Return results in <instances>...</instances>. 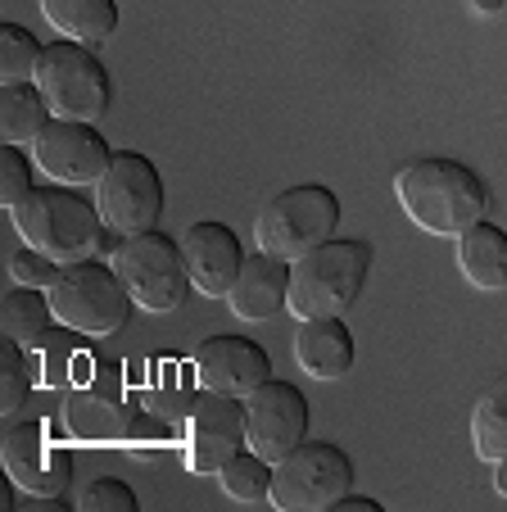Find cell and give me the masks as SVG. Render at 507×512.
Returning <instances> with one entry per match:
<instances>
[{"instance_id":"ac0fdd59","label":"cell","mask_w":507,"mask_h":512,"mask_svg":"<svg viewBox=\"0 0 507 512\" xmlns=\"http://www.w3.org/2000/svg\"><path fill=\"white\" fill-rule=\"evenodd\" d=\"M354 331L345 327V318H308L295 331V363L313 381H340L354 372Z\"/></svg>"},{"instance_id":"83f0119b","label":"cell","mask_w":507,"mask_h":512,"mask_svg":"<svg viewBox=\"0 0 507 512\" xmlns=\"http://www.w3.org/2000/svg\"><path fill=\"white\" fill-rule=\"evenodd\" d=\"M77 508L82 512H136L141 499H136V490L127 481H118V476H96L87 490L77 494Z\"/></svg>"},{"instance_id":"5b68a950","label":"cell","mask_w":507,"mask_h":512,"mask_svg":"<svg viewBox=\"0 0 507 512\" xmlns=\"http://www.w3.org/2000/svg\"><path fill=\"white\" fill-rule=\"evenodd\" d=\"M335 227H340V200H335V191L322 182H304V186L277 191L259 209V218H254V245L295 263L308 250H317V245L335 241Z\"/></svg>"},{"instance_id":"6da1fadb","label":"cell","mask_w":507,"mask_h":512,"mask_svg":"<svg viewBox=\"0 0 507 512\" xmlns=\"http://www.w3.org/2000/svg\"><path fill=\"white\" fill-rule=\"evenodd\" d=\"M403 213L431 236H462L489 213V186L462 159H412L394 173Z\"/></svg>"},{"instance_id":"9c48e42d","label":"cell","mask_w":507,"mask_h":512,"mask_svg":"<svg viewBox=\"0 0 507 512\" xmlns=\"http://www.w3.org/2000/svg\"><path fill=\"white\" fill-rule=\"evenodd\" d=\"M114 268L123 272L136 309H145V313H173L195 290L191 272H186L182 241L163 236L159 227H154V232L123 236V245H118V254H114Z\"/></svg>"},{"instance_id":"7a4b0ae2","label":"cell","mask_w":507,"mask_h":512,"mask_svg":"<svg viewBox=\"0 0 507 512\" xmlns=\"http://www.w3.org/2000/svg\"><path fill=\"white\" fill-rule=\"evenodd\" d=\"M14 232L23 245L50 254L55 263L96 259V241L105 232L100 204L87 200L77 186H32L19 204H14Z\"/></svg>"},{"instance_id":"603a6c76","label":"cell","mask_w":507,"mask_h":512,"mask_svg":"<svg viewBox=\"0 0 507 512\" xmlns=\"http://www.w3.org/2000/svg\"><path fill=\"white\" fill-rule=\"evenodd\" d=\"M471 449L485 463L507 458V372L485 386V395L471 408Z\"/></svg>"},{"instance_id":"5bb4252c","label":"cell","mask_w":507,"mask_h":512,"mask_svg":"<svg viewBox=\"0 0 507 512\" xmlns=\"http://www.w3.org/2000/svg\"><path fill=\"white\" fill-rule=\"evenodd\" d=\"M32 159L50 182L64 186H96L105 177L109 159V141L100 136L96 123H77V118H50L46 132L32 141Z\"/></svg>"},{"instance_id":"4fadbf2b","label":"cell","mask_w":507,"mask_h":512,"mask_svg":"<svg viewBox=\"0 0 507 512\" xmlns=\"http://www.w3.org/2000/svg\"><path fill=\"white\" fill-rule=\"evenodd\" d=\"M245 440L268 463L286 458L295 445L308 440V399L295 381L268 377L259 390L245 395Z\"/></svg>"},{"instance_id":"44dd1931","label":"cell","mask_w":507,"mask_h":512,"mask_svg":"<svg viewBox=\"0 0 507 512\" xmlns=\"http://www.w3.org/2000/svg\"><path fill=\"white\" fill-rule=\"evenodd\" d=\"M55 118L50 100L41 96L37 82H5L0 87V145H28L46 132V123Z\"/></svg>"},{"instance_id":"e0dca14e","label":"cell","mask_w":507,"mask_h":512,"mask_svg":"<svg viewBox=\"0 0 507 512\" xmlns=\"http://www.w3.org/2000/svg\"><path fill=\"white\" fill-rule=\"evenodd\" d=\"M227 309L240 322H272L290 309V263L277 254L259 250L245 254V268H240L236 286L227 290Z\"/></svg>"},{"instance_id":"cb8c5ba5","label":"cell","mask_w":507,"mask_h":512,"mask_svg":"<svg viewBox=\"0 0 507 512\" xmlns=\"http://www.w3.org/2000/svg\"><path fill=\"white\" fill-rule=\"evenodd\" d=\"M218 485H222V494H227L231 503H268V494H272V463L245 445L236 458H231V463H222Z\"/></svg>"},{"instance_id":"8992f818","label":"cell","mask_w":507,"mask_h":512,"mask_svg":"<svg viewBox=\"0 0 507 512\" xmlns=\"http://www.w3.org/2000/svg\"><path fill=\"white\" fill-rule=\"evenodd\" d=\"M349 490H354V458L331 440H304L272 463L268 503L277 512H331Z\"/></svg>"},{"instance_id":"ffe728a7","label":"cell","mask_w":507,"mask_h":512,"mask_svg":"<svg viewBox=\"0 0 507 512\" xmlns=\"http://www.w3.org/2000/svg\"><path fill=\"white\" fill-rule=\"evenodd\" d=\"M458 241V272L476 290H507V232L498 223L480 218L476 227H467Z\"/></svg>"},{"instance_id":"52a82bcc","label":"cell","mask_w":507,"mask_h":512,"mask_svg":"<svg viewBox=\"0 0 507 512\" xmlns=\"http://www.w3.org/2000/svg\"><path fill=\"white\" fill-rule=\"evenodd\" d=\"M41 96L50 100L55 118H77V123H96L114 105V78L100 64V55L82 41H50L41 50V64L32 73Z\"/></svg>"},{"instance_id":"f1b7e54d","label":"cell","mask_w":507,"mask_h":512,"mask_svg":"<svg viewBox=\"0 0 507 512\" xmlns=\"http://www.w3.org/2000/svg\"><path fill=\"white\" fill-rule=\"evenodd\" d=\"M59 272H64V263H55L50 254L32 250V245H23V250L10 254V281L14 286H37V290H50L59 281Z\"/></svg>"},{"instance_id":"30bf717a","label":"cell","mask_w":507,"mask_h":512,"mask_svg":"<svg viewBox=\"0 0 507 512\" xmlns=\"http://www.w3.org/2000/svg\"><path fill=\"white\" fill-rule=\"evenodd\" d=\"M163 173L154 168L150 155L141 150H114L105 177L96 182V204L105 227H114L118 236H136V232H154L163 218Z\"/></svg>"},{"instance_id":"3957f363","label":"cell","mask_w":507,"mask_h":512,"mask_svg":"<svg viewBox=\"0 0 507 512\" xmlns=\"http://www.w3.org/2000/svg\"><path fill=\"white\" fill-rule=\"evenodd\" d=\"M372 277V245L367 241H326L290 263V313L308 318H345Z\"/></svg>"},{"instance_id":"f546056e","label":"cell","mask_w":507,"mask_h":512,"mask_svg":"<svg viewBox=\"0 0 507 512\" xmlns=\"http://www.w3.org/2000/svg\"><path fill=\"white\" fill-rule=\"evenodd\" d=\"M331 512H381V503H376V499H367V494H354V490H349L345 499L335 503Z\"/></svg>"},{"instance_id":"1f68e13d","label":"cell","mask_w":507,"mask_h":512,"mask_svg":"<svg viewBox=\"0 0 507 512\" xmlns=\"http://www.w3.org/2000/svg\"><path fill=\"white\" fill-rule=\"evenodd\" d=\"M471 5H476L480 14H498V10H503V0H471Z\"/></svg>"},{"instance_id":"4dcf8cb0","label":"cell","mask_w":507,"mask_h":512,"mask_svg":"<svg viewBox=\"0 0 507 512\" xmlns=\"http://www.w3.org/2000/svg\"><path fill=\"white\" fill-rule=\"evenodd\" d=\"M494 490L507 499V458H498V463H494Z\"/></svg>"},{"instance_id":"2e32d148","label":"cell","mask_w":507,"mask_h":512,"mask_svg":"<svg viewBox=\"0 0 507 512\" xmlns=\"http://www.w3.org/2000/svg\"><path fill=\"white\" fill-rule=\"evenodd\" d=\"M182 254H186V272H191V286L209 300H227V290L236 286L240 268H245V250H240V236L227 223H191L182 236Z\"/></svg>"},{"instance_id":"4316f807","label":"cell","mask_w":507,"mask_h":512,"mask_svg":"<svg viewBox=\"0 0 507 512\" xmlns=\"http://www.w3.org/2000/svg\"><path fill=\"white\" fill-rule=\"evenodd\" d=\"M37 186V159L28 145H0V209H14Z\"/></svg>"},{"instance_id":"8fae6325","label":"cell","mask_w":507,"mask_h":512,"mask_svg":"<svg viewBox=\"0 0 507 512\" xmlns=\"http://www.w3.org/2000/svg\"><path fill=\"white\" fill-rule=\"evenodd\" d=\"M0 463L5 476H14L23 494L37 503L64 499L68 481H73V463L59 440H50V422H10L5 440H0Z\"/></svg>"},{"instance_id":"9a60e30c","label":"cell","mask_w":507,"mask_h":512,"mask_svg":"<svg viewBox=\"0 0 507 512\" xmlns=\"http://www.w3.org/2000/svg\"><path fill=\"white\" fill-rule=\"evenodd\" d=\"M191 368L200 390L245 399L249 390H259L272 377V354L249 336H209L191 354Z\"/></svg>"},{"instance_id":"d4e9b609","label":"cell","mask_w":507,"mask_h":512,"mask_svg":"<svg viewBox=\"0 0 507 512\" xmlns=\"http://www.w3.org/2000/svg\"><path fill=\"white\" fill-rule=\"evenodd\" d=\"M32 386H37V363H32V349L5 336V345H0V417L19 413V408L28 404Z\"/></svg>"},{"instance_id":"277c9868","label":"cell","mask_w":507,"mask_h":512,"mask_svg":"<svg viewBox=\"0 0 507 512\" xmlns=\"http://www.w3.org/2000/svg\"><path fill=\"white\" fill-rule=\"evenodd\" d=\"M132 290H127L123 272L109 259H77L64 263L59 281L50 286V309H55L59 327L77 331L87 340H105L127 327L132 318Z\"/></svg>"},{"instance_id":"7402d4cb","label":"cell","mask_w":507,"mask_h":512,"mask_svg":"<svg viewBox=\"0 0 507 512\" xmlns=\"http://www.w3.org/2000/svg\"><path fill=\"white\" fill-rule=\"evenodd\" d=\"M0 327H5L10 340H19V345L41 349L59 331V318L50 309V290L10 286L5 290V309H0Z\"/></svg>"},{"instance_id":"7c38bea8","label":"cell","mask_w":507,"mask_h":512,"mask_svg":"<svg viewBox=\"0 0 507 512\" xmlns=\"http://www.w3.org/2000/svg\"><path fill=\"white\" fill-rule=\"evenodd\" d=\"M182 435H186V445H182L186 467L200 476H218L222 463H231V458L249 445L245 440V399L200 390L182 422Z\"/></svg>"},{"instance_id":"ba28073f","label":"cell","mask_w":507,"mask_h":512,"mask_svg":"<svg viewBox=\"0 0 507 512\" xmlns=\"http://www.w3.org/2000/svg\"><path fill=\"white\" fill-rule=\"evenodd\" d=\"M141 413L127 386V363H96V372L68 395L64 426L82 445H127Z\"/></svg>"},{"instance_id":"484cf974","label":"cell","mask_w":507,"mask_h":512,"mask_svg":"<svg viewBox=\"0 0 507 512\" xmlns=\"http://www.w3.org/2000/svg\"><path fill=\"white\" fill-rule=\"evenodd\" d=\"M41 41L32 37L23 23H5L0 28V82H32L41 64Z\"/></svg>"},{"instance_id":"d6986e66","label":"cell","mask_w":507,"mask_h":512,"mask_svg":"<svg viewBox=\"0 0 507 512\" xmlns=\"http://www.w3.org/2000/svg\"><path fill=\"white\" fill-rule=\"evenodd\" d=\"M41 14L64 41H82L91 50L109 46L118 32V0H41Z\"/></svg>"}]
</instances>
